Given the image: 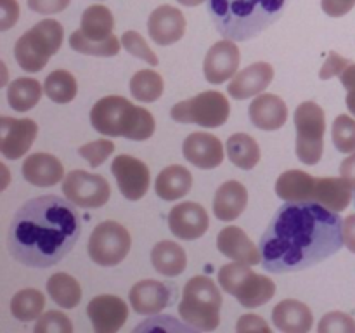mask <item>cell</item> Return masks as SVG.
<instances>
[{"mask_svg":"<svg viewBox=\"0 0 355 333\" xmlns=\"http://www.w3.org/2000/svg\"><path fill=\"white\" fill-rule=\"evenodd\" d=\"M248 205V191L238 180H227L217 189L214 198V214L218 221H236Z\"/></svg>","mask_w":355,"mask_h":333,"instance_id":"obj_25","label":"cell"},{"mask_svg":"<svg viewBox=\"0 0 355 333\" xmlns=\"http://www.w3.org/2000/svg\"><path fill=\"white\" fill-rule=\"evenodd\" d=\"M19 19L17 0H0V30L7 31Z\"/></svg>","mask_w":355,"mask_h":333,"instance_id":"obj_44","label":"cell"},{"mask_svg":"<svg viewBox=\"0 0 355 333\" xmlns=\"http://www.w3.org/2000/svg\"><path fill=\"white\" fill-rule=\"evenodd\" d=\"M90 123L107 137L146 141L155 134L156 121L146 108L135 106L121 96H106L90 110Z\"/></svg>","mask_w":355,"mask_h":333,"instance_id":"obj_4","label":"cell"},{"mask_svg":"<svg viewBox=\"0 0 355 333\" xmlns=\"http://www.w3.org/2000/svg\"><path fill=\"white\" fill-rule=\"evenodd\" d=\"M45 307V297L40 290L24 288L19 290L10 300V312L21 323H30L42 316Z\"/></svg>","mask_w":355,"mask_h":333,"instance_id":"obj_34","label":"cell"},{"mask_svg":"<svg viewBox=\"0 0 355 333\" xmlns=\"http://www.w3.org/2000/svg\"><path fill=\"white\" fill-rule=\"evenodd\" d=\"M343 243L350 252L355 253V214L343 219Z\"/></svg>","mask_w":355,"mask_h":333,"instance_id":"obj_48","label":"cell"},{"mask_svg":"<svg viewBox=\"0 0 355 333\" xmlns=\"http://www.w3.org/2000/svg\"><path fill=\"white\" fill-rule=\"evenodd\" d=\"M225 151H227L229 160L234 163L238 169L252 170L259 165L260 162V146L252 135L248 134H232L225 142Z\"/></svg>","mask_w":355,"mask_h":333,"instance_id":"obj_30","label":"cell"},{"mask_svg":"<svg viewBox=\"0 0 355 333\" xmlns=\"http://www.w3.org/2000/svg\"><path fill=\"white\" fill-rule=\"evenodd\" d=\"M319 332L328 333V332H355V321L352 316L345 314V312H328L324 318L321 319L318 326Z\"/></svg>","mask_w":355,"mask_h":333,"instance_id":"obj_42","label":"cell"},{"mask_svg":"<svg viewBox=\"0 0 355 333\" xmlns=\"http://www.w3.org/2000/svg\"><path fill=\"white\" fill-rule=\"evenodd\" d=\"M210 217L200 203L184 201L175 205L168 214V228L173 236L186 241L201 238L208 231Z\"/></svg>","mask_w":355,"mask_h":333,"instance_id":"obj_16","label":"cell"},{"mask_svg":"<svg viewBox=\"0 0 355 333\" xmlns=\"http://www.w3.org/2000/svg\"><path fill=\"white\" fill-rule=\"evenodd\" d=\"M345 101H347V108H349V111L355 117V87L347 90V99Z\"/></svg>","mask_w":355,"mask_h":333,"instance_id":"obj_51","label":"cell"},{"mask_svg":"<svg viewBox=\"0 0 355 333\" xmlns=\"http://www.w3.org/2000/svg\"><path fill=\"white\" fill-rule=\"evenodd\" d=\"M288 0H208V14L224 38L246 42L283 16Z\"/></svg>","mask_w":355,"mask_h":333,"instance_id":"obj_3","label":"cell"},{"mask_svg":"<svg viewBox=\"0 0 355 333\" xmlns=\"http://www.w3.org/2000/svg\"><path fill=\"white\" fill-rule=\"evenodd\" d=\"M33 330L37 333H42V332L71 333L73 332V325H71V321H69V318L64 314V312L49 311V312H45L44 316H40V318L37 319Z\"/></svg>","mask_w":355,"mask_h":333,"instance_id":"obj_41","label":"cell"},{"mask_svg":"<svg viewBox=\"0 0 355 333\" xmlns=\"http://www.w3.org/2000/svg\"><path fill=\"white\" fill-rule=\"evenodd\" d=\"M71 3V0H28V7L37 14H58L62 12Z\"/></svg>","mask_w":355,"mask_h":333,"instance_id":"obj_45","label":"cell"},{"mask_svg":"<svg viewBox=\"0 0 355 333\" xmlns=\"http://www.w3.org/2000/svg\"><path fill=\"white\" fill-rule=\"evenodd\" d=\"M231 106L227 97L218 90H207L191 99L180 101L170 110L172 120L179 123H194L205 128H217L227 121Z\"/></svg>","mask_w":355,"mask_h":333,"instance_id":"obj_9","label":"cell"},{"mask_svg":"<svg viewBox=\"0 0 355 333\" xmlns=\"http://www.w3.org/2000/svg\"><path fill=\"white\" fill-rule=\"evenodd\" d=\"M193 187V173L182 165H168L158 173L155 191L162 200L175 201L186 196Z\"/></svg>","mask_w":355,"mask_h":333,"instance_id":"obj_27","label":"cell"},{"mask_svg":"<svg viewBox=\"0 0 355 333\" xmlns=\"http://www.w3.org/2000/svg\"><path fill=\"white\" fill-rule=\"evenodd\" d=\"M343 219L319 201H286L260 238L267 273H298L342 250Z\"/></svg>","mask_w":355,"mask_h":333,"instance_id":"obj_1","label":"cell"},{"mask_svg":"<svg viewBox=\"0 0 355 333\" xmlns=\"http://www.w3.org/2000/svg\"><path fill=\"white\" fill-rule=\"evenodd\" d=\"M217 248L222 255L236 262L257 266L262 264V252L238 225H227L217 236Z\"/></svg>","mask_w":355,"mask_h":333,"instance_id":"obj_21","label":"cell"},{"mask_svg":"<svg viewBox=\"0 0 355 333\" xmlns=\"http://www.w3.org/2000/svg\"><path fill=\"white\" fill-rule=\"evenodd\" d=\"M354 203H355V193H354Z\"/></svg>","mask_w":355,"mask_h":333,"instance_id":"obj_53","label":"cell"},{"mask_svg":"<svg viewBox=\"0 0 355 333\" xmlns=\"http://www.w3.org/2000/svg\"><path fill=\"white\" fill-rule=\"evenodd\" d=\"M186 17L173 6H159L149 14L148 31L158 45H173L186 33Z\"/></svg>","mask_w":355,"mask_h":333,"instance_id":"obj_18","label":"cell"},{"mask_svg":"<svg viewBox=\"0 0 355 333\" xmlns=\"http://www.w3.org/2000/svg\"><path fill=\"white\" fill-rule=\"evenodd\" d=\"M130 246V232L125 225L114 221H104L90 234L89 255L97 266L113 267L123 262Z\"/></svg>","mask_w":355,"mask_h":333,"instance_id":"obj_10","label":"cell"},{"mask_svg":"<svg viewBox=\"0 0 355 333\" xmlns=\"http://www.w3.org/2000/svg\"><path fill=\"white\" fill-rule=\"evenodd\" d=\"M94 332L114 333L127 323L128 307L116 295H97L87 305Z\"/></svg>","mask_w":355,"mask_h":333,"instance_id":"obj_15","label":"cell"},{"mask_svg":"<svg viewBox=\"0 0 355 333\" xmlns=\"http://www.w3.org/2000/svg\"><path fill=\"white\" fill-rule=\"evenodd\" d=\"M340 82H342L343 89L345 90L355 87V62H350V65L343 69L342 75H340Z\"/></svg>","mask_w":355,"mask_h":333,"instance_id":"obj_50","label":"cell"},{"mask_svg":"<svg viewBox=\"0 0 355 333\" xmlns=\"http://www.w3.org/2000/svg\"><path fill=\"white\" fill-rule=\"evenodd\" d=\"M38 134V125L30 118H0V151L7 160L23 158Z\"/></svg>","mask_w":355,"mask_h":333,"instance_id":"obj_13","label":"cell"},{"mask_svg":"<svg viewBox=\"0 0 355 333\" xmlns=\"http://www.w3.org/2000/svg\"><path fill=\"white\" fill-rule=\"evenodd\" d=\"M354 187L343 177H321L315 182L314 200L333 212H343L352 200Z\"/></svg>","mask_w":355,"mask_h":333,"instance_id":"obj_28","label":"cell"},{"mask_svg":"<svg viewBox=\"0 0 355 333\" xmlns=\"http://www.w3.org/2000/svg\"><path fill=\"white\" fill-rule=\"evenodd\" d=\"M239 62H241V54H239V47L234 40L225 38V40L217 42L208 49L207 56H205V78L215 85L227 82L238 73Z\"/></svg>","mask_w":355,"mask_h":333,"instance_id":"obj_14","label":"cell"},{"mask_svg":"<svg viewBox=\"0 0 355 333\" xmlns=\"http://www.w3.org/2000/svg\"><path fill=\"white\" fill-rule=\"evenodd\" d=\"M121 45H123L125 51H127L128 54L134 56V58H139L141 61L148 62V65L151 66H158V56H156V52L149 47L148 42L144 40V37H142L141 33H137V31H125V33L121 35Z\"/></svg>","mask_w":355,"mask_h":333,"instance_id":"obj_39","label":"cell"},{"mask_svg":"<svg viewBox=\"0 0 355 333\" xmlns=\"http://www.w3.org/2000/svg\"><path fill=\"white\" fill-rule=\"evenodd\" d=\"M250 121L260 130H277L288 120L286 103L276 94H259L248 108Z\"/></svg>","mask_w":355,"mask_h":333,"instance_id":"obj_22","label":"cell"},{"mask_svg":"<svg viewBox=\"0 0 355 333\" xmlns=\"http://www.w3.org/2000/svg\"><path fill=\"white\" fill-rule=\"evenodd\" d=\"M68 198H31L14 214L7 248L19 264L47 269L61 262L82 234V219Z\"/></svg>","mask_w":355,"mask_h":333,"instance_id":"obj_2","label":"cell"},{"mask_svg":"<svg viewBox=\"0 0 355 333\" xmlns=\"http://www.w3.org/2000/svg\"><path fill=\"white\" fill-rule=\"evenodd\" d=\"M222 293L208 276H194L182 290L179 314L187 325L198 330H217L220 325Z\"/></svg>","mask_w":355,"mask_h":333,"instance_id":"obj_5","label":"cell"},{"mask_svg":"<svg viewBox=\"0 0 355 333\" xmlns=\"http://www.w3.org/2000/svg\"><path fill=\"white\" fill-rule=\"evenodd\" d=\"M80 30L90 40H106L113 35L114 17L106 6H90L83 10Z\"/></svg>","mask_w":355,"mask_h":333,"instance_id":"obj_31","label":"cell"},{"mask_svg":"<svg viewBox=\"0 0 355 333\" xmlns=\"http://www.w3.org/2000/svg\"><path fill=\"white\" fill-rule=\"evenodd\" d=\"M179 3L186 7H194V6H201L203 2H208V0H177Z\"/></svg>","mask_w":355,"mask_h":333,"instance_id":"obj_52","label":"cell"},{"mask_svg":"<svg viewBox=\"0 0 355 333\" xmlns=\"http://www.w3.org/2000/svg\"><path fill=\"white\" fill-rule=\"evenodd\" d=\"M47 291L52 300L64 309H73L82 300L80 283L68 273H55L49 278Z\"/></svg>","mask_w":355,"mask_h":333,"instance_id":"obj_33","label":"cell"},{"mask_svg":"<svg viewBox=\"0 0 355 333\" xmlns=\"http://www.w3.org/2000/svg\"><path fill=\"white\" fill-rule=\"evenodd\" d=\"M236 330L241 333H246V332L270 333V326L267 325L266 319H262L260 316H257V314H243L241 318L238 319Z\"/></svg>","mask_w":355,"mask_h":333,"instance_id":"obj_46","label":"cell"},{"mask_svg":"<svg viewBox=\"0 0 355 333\" xmlns=\"http://www.w3.org/2000/svg\"><path fill=\"white\" fill-rule=\"evenodd\" d=\"M165 83L155 69H141L130 80V94L141 103H155L162 97Z\"/></svg>","mask_w":355,"mask_h":333,"instance_id":"obj_37","label":"cell"},{"mask_svg":"<svg viewBox=\"0 0 355 333\" xmlns=\"http://www.w3.org/2000/svg\"><path fill=\"white\" fill-rule=\"evenodd\" d=\"M42 99V85L38 80L21 76L12 80L7 87V103L14 111H30Z\"/></svg>","mask_w":355,"mask_h":333,"instance_id":"obj_32","label":"cell"},{"mask_svg":"<svg viewBox=\"0 0 355 333\" xmlns=\"http://www.w3.org/2000/svg\"><path fill=\"white\" fill-rule=\"evenodd\" d=\"M62 193L76 207L101 208L110 201L111 187L99 173L71 170L62 179Z\"/></svg>","mask_w":355,"mask_h":333,"instance_id":"obj_11","label":"cell"},{"mask_svg":"<svg viewBox=\"0 0 355 333\" xmlns=\"http://www.w3.org/2000/svg\"><path fill=\"white\" fill-rule=\"evenodd\" d=\"M252 266L243 262H232L218 271V283L225 293L238 298L246 309H255L267 304L276 293V284L270 278L257 274Z\"/></svg>","mask_w":355,"mask_h":333,"instance_id":"obj_7","label":"cell"},{"mask_svg":"<svg viewBox=\"0 0 355 333\" xmlns=\"http://www.w3.org/2000/svg\"><path fill=\"white\" fill-rule=\"evenodd\" d=\"M355 0H321V7L328 16L342 17L354 9Z\"/></svg>","mask_w":355,"mask_h":333,"instance_id":"obj_47","label":"cell"},{"mask_svg":"<svg viewBox=\"0 0 355 333\" xmlns=\"http://www.w3.org/2000/svg\"><path fill=\"white\" fill-rule=\"evenodd\" d=\"M151 262L156 273L163 276H179L187 266V257L182 246L175 241H159L151 250Z\"/></svg>","mask_w":355,"mask_h":333,"instance_id":"obj_29","label":"cell"},{"mask_svg":"<svg viewBox=\"0 0 355 333\" xmlns=\"http://www.w3.org/2000/svg\"><path fill=\"white\" fill-rule=\"evenodd\" d=\"M333 144L336 151L340 153H354L355 151V120L347 114H338L333 121L331 128Z\"/></svg>","mask_w":355,"mask_h":333,"instance_id":"obj_38","label":"cell"},{"mask_svg":"<svg viewBox=\"0 0 355 333\" xmlns=\"http://www.w3.org/2000/svg\"><path fill=\"white\" fill-rule=\"evenodd\" d=\"M173 300L172 288L156 280H142L132 287L128 302L137 314L153 316L168 307Z\"/></svg>","mask_w":355,"mask_h":333,"instance_id":"obj_19","label":"cell"},{"mask_svg":"<svg viewBox=\"0 0 355 333\" xmlns=\"http://www.w3.org/2000/svg\"><path fill=\"white\" fill-rule=\"evenodd\" d=\"M44 92L52 103L68 104L71 103L78 92V83L76 78L66 69H55L45 78Z\"/></svg>","mask_w":355,"mask_h":333,"instance_id":"obj_35","label":"cell"},{"mask_svg":"<svg viewBox=\"0 0 355 333\" xmlns=\"http://www.w3.org/2000/svg\"><path fill=\"white\" fill-rule=\"evenodd\" d=\"M297 127V156L305 165H315L324 151L326 114L324 110L314 101H305L295 110Z\"/></svg>","mask_w":355,"mask_h":333,"instance_id":"obj_8","label":"cell"},{"mask_svg":"<svg viewBox=\"0 0 355 333\" xmlns=\"http://www.w3.org/2000/svg\"><path fill=\"white\" fill-rule=\"evenodd\" d=\"M69 47L73 51L80 52V54L97 56V58H111V56H116L120 52L121 38H116L114 35H111L106 40H90V38H87L82 33V30H76L69 37Z\"/></svg>","mask_w":355,"mask_h":333,"instance_id":"obj_36","label":"cell"},{"mask_svg":"<svg viewBox=\"0 0 355 333\" xmlns=\"http://www.w3.org/2000/svg\"><path fill=\"white\" fill-rule=\"evenodd\" d=\"M23 177L37 187H51L64 179V166L51 153H33L24 160Z\"/></svg>","mask_w":355,"mask_h":333,"instance_id":"obj_23","label":"cell"},{"mask_svg":"<svg viewBox=\"0 0 355 333\" xmlns=\"http://www.w3.org/2000/svg\"><path fill=\"white\" fill-rule=\"evenodd\" d=\"M64 28L55 19H42L23 33L14 47L17 65L28 73H38L61 49Z\"/></svg>","mask_w":355,"mask_h":333,"instance_id":"obj_6","label":"cell"},{"mask_svg":"<svg viewBox=\"0 0 355 333\" xmlns=\"http://www.w3.org/2000/svg\"><path fill=\"white\" fill-rule=\"evenodd\" d=\"M340 173H342L343 179H347L350 182V186L354 187L355 191V151L349 158H345L340 165Z\"/></svg>","mask_w":355,"mask_h":333,"instance_id":"obj_49","label":"cell"},{"mask_svg":"<svg viewBox=\"0 0 355 333\" xmlns=\"http://www.w3.org/2000/svg\"><path fill=\"white\" fill-rule=\"evenodd\" d=\"M272 323L281 332L304 333L311 332L314 316L307 304L295 298H286L272 309Z\"/></svg>","mask_w":355,"mask_h":333,"instance_id":"obj_24","label":"cell"},{"mask_svg":"<svg viewBox=\"0 0 355 333\" xmlns=\"http://www.w3.org/2000/svg\"><path fill=\"white\" fill-rule=\"evenodd\" d=\"M318 179L304 170H286L276 180L277 198L284 201H312Z\"/></svg>","mask_w":355,"mask_h":333,"instance_id":"obj_26","label":"cell"},{"mask_svg":"<svg viewBox=\"0 0 355 333\" xmlns=\"http://www.w3.org/2000/svg\"><path fill=\"white\" fill-rule=\"evenodd\" d=\"M111 172L116 179L120 193L127 200L139 201L148 193L151 184V173L148 165L130 155H118L111 163Z\"/></svg>","mask_w":355,"mask_h":333,"instance_id":"obj_12","label":"cell"},{"mask_svg":"<svg viewBox=\"0 0 355 333\" xmlns=\"http://www.w3.org/2000/svg\"><path fill=\"white\" fill-rule=\"evenodd\" d=\"M184 158L203 170L217 169L224 162V146L220 139L208 132H194L182 144Z\"/></svg>","mask_w":355,"mask_h":333,"instance_id":"obj_17","label":"cell"},{"mask_svg":"<svg viewBox=\"0 0 355 333\" xmlns=\"http://www.w3.org/2000/svg\"><path fill=\"white\" fill-rule=\"evenodd\" d=\"M350 65V61L347 58H343V56H340L338 52H329L328 54V59L324 61V65H322L321 71H319V78L321 80H329L333 78V76L336 75H342L343 69L347 68V66Z\"/></svg>","mask_w":355,"mask_h":333,"instance_id":"obj_43","label":"cell"},{"mask_svg":"<svg viewBox=\"0 0 355 333\" xmlns=\"http://www.w3.org/2000/svg\"><path fill=\"white\" fill-rule=\"evenodd\" d=\"M274 68L269 62H253L248 68L241 69L232 76V80L227 85L229 96H232L238 101L250 99L262 94L267 87L272 83Z\"/></svg>","mask_w":355,"mask_h":333,"instance_id":"obj_20","label":"cell"},{"mask_svg":"<svg viewBox=\"0 0 355 333\" xmlns=\"http://www.w3.org/2000/svg\"><path fill=\"white\" fill-rule=\"evenodd\" d=\"M114 151V142L111 139H97V141L87 142L78 149V155L89 162L90 166H99L106 162Z\"/></svg>","mask_w":355,"mask_h":333,"instance_id":"obj_40","label":"cell"}]
</instances>
